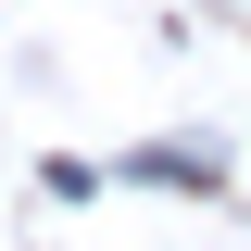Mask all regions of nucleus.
<instances>
[{
    "label": "nucleus",
    "instance_id": "nucleus-1",
    "mask_svg": "<svg viewBox=\"0 0 251 251\" xmlns=\"http://www.w3.org/2000/svg\"><path fill=\"white\" fill-rule=\"evenodd\" d=\"M126 176H188V188H214V151H176V138H163V151H126Z\"/></svg>",
    "mask_w": 251,
    "mask_h": 251
}]
</instances>
